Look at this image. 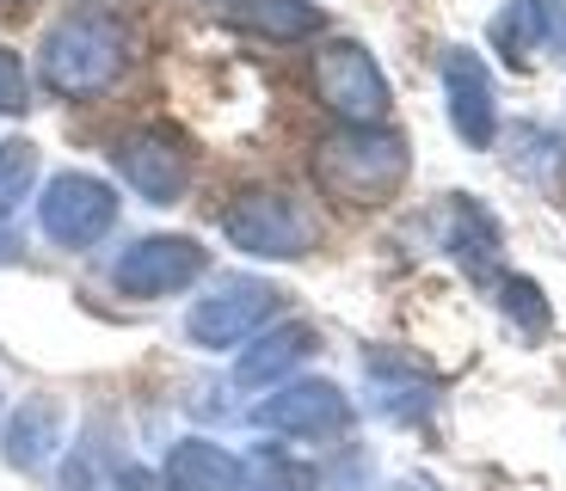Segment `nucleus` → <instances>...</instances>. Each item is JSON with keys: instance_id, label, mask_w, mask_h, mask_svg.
I'll use <instances>...</instances> for the list:
<instances>
[{"instance_id": "1", "label": "nucleus", "mask_w": 566, "mask_h": 491, "mask_svg": "<svg viewBox=\"0 0 566 491\" xmlns=\"http://www.w3.org/2000/svg\"><path fill=\"white\" fill-rule=\"evenodd\" d=\"M129 68V31L117 13H99V7H81V13L56 19L43 31L38 50V74L50 93L62 98H93Z\"/></svg>"}, {"instance_id": "2", "label": "nucleus", "mask_w": 566, "mask_h": 491, "mask_svg": "<svg viewBox=\"0 0 566 491\" xmlns=\"http://www.w3.org/2000/svg\"><path fill=\"white\" fill-rule=\"evenodd\" d=\"M407 179V136L382 124H345L314 141V184L333 203H388Z\"/></svg>"}, {"instance_id": "3", "label": "nucleus", "mask_w": 566, "mask_h": 491, "mask_svg": "<svg viewBox=\"0 0 566 491\" xmlns=\"http://www.w3.org/2000/svg\"><path fill=\"white\" fill-rule=\"evenodd\" d=\"M308 81H314V98H321L339 124H382L388 98H395L388 93V74L376 68V56L352 38H333L326 50H314Z\"/></svg>"}, {"instance_id": "4", "label": "nucleus", "mask_w": 566, "mask_h": 491, "mask_svg": "<svg viewBox=\"0 0 566 491\" xmlns=\"http://www.w3.org/2000/svg\"><path fill=\"white\" fill-rule=\"evenodd\" d=\"M222 234L253 258H302L314 246V222L302 215L296 196H283V191H247L222 215Z\"/></svg>"}, {"instance_id": "5", "label": "nucleus", "mask_w": 566, "mask_h": 491, "mask_svg": "<svg viewBox=\"0 0 566 491\" xmlns=\"http://www.w3.org/2000/svg\"><path fill=\"white\" fill-rule=\"evenodd\" d=\"M203 246L185 234H148V239H129L112 265L117 295H136V301H155V295H179L203 277Z\"/></svg>"}, {"instance_id": "6", "label": "nucleus", "mask_w": 566, "mask_h": 491, "mask_svg": "<svg viewBox=\"0 0 566 491\" xmlns=\"http://www.w3.org/2000/svg\"><path fill=\"white\" fill-rule=\"evenodd\" d=\"M38 222L56 246L81 253V246H93L117 222V191L105 179H93V172H56L38 196Z\"/></svg>"}, {"instance_id": "7", "label": "nucleus", "mask_w": 566, "mask_h": 491, "mask_svg": "<svg viewBox=\"0 0 566 491\" xmlns=\"http://www.w3.org/2000/svg\"><path fill=\"white\" fill-rule=\"evenodd\" d=\"M271 313H277V289L259 282V277H241V282H222L216 295H203L198 308H191V320H185V332H191V344H203V351H234V344H247Z\"/></svg>"}, {"instance_id": "8", "label": "nucleus", "mask_w": 566, "mask_h": 491, "mask_svg": "<svg viewBox=\"0 0 566 491\" xmlns=\"http://www.w3.org/2000/svg\"><path fill=\"white\" fill-rule=\"evenodd\" d=\"M253 424L277 436H339L352 424V406L333 381H277V393L259 399Z\"/></svg>"}, {"instance_id": "9", "label": "nucleus", "mask_w": 566, "mask_h": 491, "mask_svg": "<svg viewBox=\"0 0 566 491\" xmlns=\"http://www.w3.org/2000/svg\"><path fill=\"white\" fill-rule=\"evenodd\" d=\"M117 172L148 203H179L185 184H191V154H185L179 136H167V129H136V136L117 141Z\"/></svg>"}, {"instance_id": "10", "label": "nucleus", "mask_w": 566, "mask_h": 491, "mask_svg": "<svg viewBox=\"0 0 566 491\" xmlns=\"http://www.w3.org/2000/svg\"><path fill=\"white\" fill-rule=\"evenodd\" d=\"M443 93H450V124L468 148H493L499 136V98H493V74L474 50H450L443 56Z\"/></svg>"}, {"instance_id": "11", "label": "nucleus", "mask_w": 566, "mask_h": 491, "mask_svg": "<svg viewBox=\"0 0 566 491\" xmlns=\"http://www.w3.org/2000/svg\"><path fill=\"white\" fill-rule=\"evenodd\" d=\"M364 381H369V406L382 412V418H395V424H419L424 412L438 406V381L400 351H369L364 356Z\"/></svg>"}, {"instance_id": "12", "label": "nucleus", "mask_w": 566, "mask_h": 491, "mask_svg": "<svg viewBox=\"0 0 566 491\" xmlns=\"http://www.w3.org/2000/svg\"><path fill=\"white\" fill-rule=\"evenodd\" d=\"M314 351V332L308 325H271V332H253L241 344V363H234V387H277L290 381V369Z\"/></svg>"}, {"instance_id": "13", "label": "nucleus", "mask_w": 566, "mask_h": 491, "mask_svg": "<svg viewBox=\"0 0 566 491\" xmlns=\"http://www.w3.org/2000/svg\"><path fill=\"white\" fill-rule=\"evenodd\" d=\"M62 442V406L56 399H25V406L13 412V424H7V461L19 467V473H38L50 455H56Z\"/></svg>"}, {"instance_id": "14", "label": "nucleus", "mask_w": 566, "mask_h": 491, "mask_svg": "<svg viewBox=\"0 0 566 491\" xmlns=\"http://www.w3.org/2000/svg\"><path fill=\"white\" fill-rule=\"evenodd\" d=\"M443 239H450V253L462 258L474 277H486V270H499V222L474 203V196H450V215H443Z\"/></svg>"}, {"instance_id": "15", "label": "nucleus", "mask_w": 566, "mask_h": 491, "mask_svg": "<svg viewBox=\"0 0 566 491\" xmlns=\"http://www.w3.org/2000/svg\"><path fill=\"white\" fill-rule=\"evenodd\" d=\"M160 479H167V491H241V461L216 442H179Z\"/></svg>"}, {"instance_id": "16", "label": "nucleus", "mask_w": 566, "mask_h": 491, "mask_svg": "<svg viewBox=\"0 0 566 491\" xmlns=\"http://www.w3.org/2000/svg\"><path fill=\"white\" fill-rule=\"evenodd\" d=\"M234 19H241L247 31H259V38H271V43L314 38V31L326 25V13L314 0H234Z\"/></svg>"}, {"instance_id": "17", "label": "nucleus", "mask_w": 566, "mask_h": 491, "mask_svg": "<svg viewBox=\"0 0 566 491\" xmlns=\"http://www.w3.org/2000/svg\"><path fill=\"white\" fill-rule=\"evenodd\" d=\"M241 491H314V467L290 461L283 449H259L241 461Z\"/></svg>"}, {"instance_id": "18", "label": "nucleus", "mask_w": 566, "mask_h": 491, "mask_svg": "<svg viewBox=\"0 0 566 491\" xmlns=\"http://www.w3.org/2000/svg\"><path fill=\"white\" fill-rule=\"evenodd\" d=\"M499 308H505V320L517 325L524 338H548L554 332L548 295H542L530 277H499Z\"/></svg>"}, {"instance_id": "19", "label": "nucleus", "mask_w": 566, "mask_h": 491, "mask_svg": "<svg viewBox=\"0 0 566 491\" xmlns=\"http://www.w3.org/2000/svg\"><path fill=\"white\" fill-rule=\"evenodd\" d=\"M38 184V148L31 141H0V222L19 210Z\"/></svg>"}, {"instance_id": "20", "label": "nucleus", "mask_w": 566, "mask_h": 491, "mask_svg": "<svg viewBox=\"0 0 566 491\" xmlns=\"http://www.w3.org/2000/svg\"><path fill=\"white\" fill-rule=\"evenodd\" d=\"M493 43L505 50V62H511V68H530V50L542 43L536 13H530V0H511L505 13L493 19Z\"/></svg>"}, {"instance_id": "21", "label": "nucleus", "mask_w": 566, "mask_h": 491, "mask_svg": "<svg viewBox=\"0 0 566 491\" xmlns=\"http://www.w3.org/2000/svg\"><path fill=\"white\" fill-rule=\"evenodd\" d=\"M31 105V86H25V62L13 56V50H0V111L19 117Z\"/></svg>"}, {"instance_id": "22", "label": "nucleus", "mask_w": 566, "mask_h": 491, "mask_svg": "<svg viewBox=\"0 0 566 491\" xmlns=\"http://www.w3.org/2000/svg\"><path fill=\"white\" fill-rule=\"evenodd\" d=\"M530 13H536V31H542V43L566 56V0H530Z\"/></svg>"}, {"instance_id": "23", "label": "nucleus", "mask_w": 566, "mask_h": 491, "mask_svg": "<svg viewBox=\"0 0 566 491\" xmlns=\"http://www.w3.org/2000/svg\"><path fill=\"white\" fill-rule=\"evenodd\" d=\"M117 485H124V491H155V479H148V473H124Z\"/></svg>"}, {"instance_id": "24", "label": "nucleus", "mask_w": 566, "mask_h": 491, "mask_svg": "<svg viewBox=\"0 0 566 491\" xmlns=\"http://www.w3.org/2000/svg\"><path fill=\"white\" fill-rule=\"evenodd\" d=\"M407 491H424V485H407Z\"/></svg>"}]
</instances>
